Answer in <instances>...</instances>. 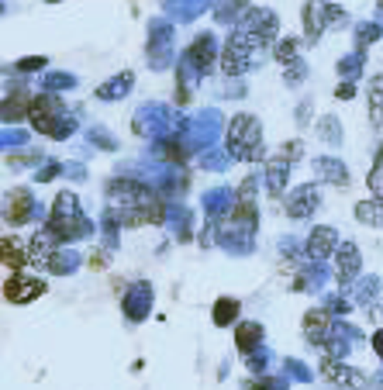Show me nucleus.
Segmentation results:
<instances>
[{
	"instance_id": "obj_1",
	"label": "nucleus",
	"mask_w": 383,
	"mask_h": 390,
	"mask_svg": "<svg viewBox=\"0 0 383 390\" xmlns=\"http://www.w3.org/2000/svg\"><path fill=\"white\" fill-rule=\"evenodd\" d=\"M228 152L235 159H262V128L253 115H238L231 117L228 124Z\"/></svg>"
},
{
	"instance_id": "obj_2",
	"label": "nucleus",
	"mask_w": 383,
	"mask_h": 390,
	"mask_svg": "<svg viewBox=\"0 0 383 390\" xmlns=\"http://www.w3.org/2000/svg\"><path fill=\"white\" fill-rule=\"evenodd\" d=\"M48 228L55 232L59 242H76L80 235H86V218L80 214V204L73 194H59L48 214Z\"/></svg>"
},
{
	"instance_id": "obj_3",
	"label": "nucleus",
	"mask_w": 383,
	"mask_h": 390,
	"mask_svg": "<svg viewBox=\"0 0 383 390\" xmlns=\"http://www.w3.org/2000/svg\"><path fill=\"white\" fill-rule=\"evenodd\" d=\"M28 117H32L35 131H42V135H66V131H69V124H62V104H59V97H52V93L32 97Z\"/></svg>"
},
{
	"instance_id": "obj_4",
	"label": "nucleus",
	"mask_w": 383,
	"mask_h": 390,
	"mask_svg": "<svg viewBox=\"0 0 383 390\" xmlns=\"http://www.w3.org/2000/svg\"><path fill=\"white\" fill-rule=\"evenodd\" d=\"M255 59V45L246 39V32L235 28V35L224 41V52H221V70L224 77H242Z\"/></svg>"
},
{
	"instance_id": "obj_5",
	"label": "nucleus",
	"mask_w": 383,
	"mask_h": 390,
	"mask_svg": "<svg viewBox=\"0 0 383 390\" xmlns=\"http://www.w3.org/2000/svg\"><path fill=\"white\" fill-rule=\"evenodd\" d=\"M59 238L55 232L45 225L42 232H35V238L28 242V266H39V270H62V259H59Z\"/></svg>"
},
{
	"instance_id": "obj_6",
	"label": "nucleus",
	"mask_w": 383,
	"mask_h": 390,
	"mask_svg": "<svg viewBox=\"0 0 383 390\" xmlns=\"http://www.w3.org/2000/svg\"><path fill=\"white\" fill-rule=\"evenodd\" d=\"M335 21H345V14L339 7H325L321 0H307V7H304V39L318 41L325 25H335Z\"/></svg>"
},
{
	"instance_id": "obj_7",
	"label": "nucleus",
	"mask_w": 383,
	"mask_h": 390,
	"mask_svg": "<svg viewBox=\"0 0 383 390\" xmlns=\"http://www.w3.org/2000/svg\"><path fill=\"white\" fill-rule=\"evenodd\" d=\"M238 32H246V39L255 45V52H262L266 45H273V39H276V14L253 11V14L238 25Z\"/></svg>"
},
{
	"instance_id": "obj_8",
	"label": "nucleus",
	"mask_w": 383,
	"mask_h": 390,
	"mask_svg": "<svg viewBox=\"0 0 383 390\" xmlns=\"http://www.w3.org/2000/svg\"><path fill=\"white\" fill-rule=\"evenodd\" d=\"M321 377H325L332 387H342V390H366V377H363L359 370H349V366H342L335 356L321 359Z\"/></svg>"
},
{
	"instance_id": "obj_9",
	"label": "nucleus",
	"mask_w": 383,
	"mask_h": 390,
	"mask_svg": "<svg viewBox=\"0 0 383 390\" xmlns=\"http://www.w3.org/2000/svg\"><path fill=\"white\" fill-rule=\"evenodd\" d=\"M42 290H45V283L39 276H25V273H11L7 283H4L7 304H28V301H35Z\"/></svg>"
},
{
	"instance_id": "obj_10",
	"label": "nucleus",
	"mask_w": 383,
	"mask_h": 390,
	"mask_svg": "<svg viewBox=\"0 0 383 390\" xmlns=\"http://www.w3.org/2000/svg\"><path fill=\"white\" fill-rule=\"evenodd\" d=\"M304 339L318 342V346H325L332 339V314L325 308H314V311L304 314Z\"/></svg>"
},
{
	"instance_id": "obj_11",
	"label": "nucleus",
	"mask_w": 383,
	"mask_h": 390,
	"mask_svg": "<svg viewBox=\"0 0 383 390\" xmlns=\"http://www.w3.org/2000/svg\"><path fill=\"white\" fill-rule=\"evenodd\" d=\"M359 266H363L359 249H356L352 242H342L339 249H335V273H339V283H352V280L359 276Z\"/></svg>"
},
{
	"instance_id": "obj_12",
	"label": "nucleus",
	"mask_w": 383,
	"mask_h": 390,
	"mask_svg": "<svg viewBox=\"0 0 383 390\" xmlns=\"http://www.w3.org/2000/svg\"><path fill=\"white\" fill-rule=\"evenodd\" d=\"M314 207H318V187H297L294 194L287 197V214L290 218H307V214H314Z\"/></svg>"
},
{
	"instance_id": "obj_13",
	"label": "nucleus",
	"mask_w": 383,
	"mask_h": 390,
	"mask_svg": "<svg viewBox=\"0 0 383 390\" xmlns=\"http://www.w3.org/2000/svg\"><path fill=\"white\" fill-rule=\"evenodd\" d=\"M335 249H339L335 228H314V232L307 235V256H311V259H325V256H332Z\"/></svg>"
},
{
	"instance_id": "obj_14",
	"label": "nucleus",
	"mask_w": 383,
	"mask_h": 390,
	"mask_svg": "<svg viewBox=\"0 0 383 390\" xmlns=\"http://www.w3.org/2000/svg\"><path fill=\"white\" fill-rule=\"evenodd\" d=\"M28 214H32V197H28V190H11V194H7V207H4L7 225H25Z\"/></svg>"
},
{
	"instance_id": "obj_15",
	"label": "nucleus",
	"mask_w": 383,
	"mask_h": 390,
	"mask_svg": "<svg viewBox=\"0 0 383 390\" xmlns=\"http://www.w3.org/2000/svg\"><path fill=\"white\" fill-rule=\"evenodd\" d=\"M28 266V249L18 238H4V270L7 273H21Z\"/></svg>"
},
{
	"instance_id": "obj_16",
	"label": "nucleus",
	"mask_w": 383,
	"mask_h": 390,
	"mask_svg": "<svg viewBox=\"0 0 383 390\" xmlns=\"http://www.w3.org/2000/svg\"><path fill=\"white\" fill-rule=\"evenodd\" d=\"M187 59L197 66V70H211V63H214V41H211V35H204V39H197L194 45H190V52H187Z\"/></svg>"
},
{
	"instance_id": "obj_17",
	"label": "nucleus",
	"mask_w": 383,
	"mask_h": 390,
	"mask_svg": "<svg viewBox=\"0 0 383 390\" xmlns=\"http://www.w3.org/2000/svg\"><path fill=\"white\" fill-rule=\"evenodd\" d=\"M287 173H290V162H287L283 156L269 159V162H266V183H269V194H283Z\"/></svg>"
},
{
	"instance_id": "obj_18",
	"label": "nucleus",
	"mask_w": 383,
	"mask_h": 390,
	"mask_svg": "<svg viewBox=\"0 0 383 390\" xmlns=\"http://www.w3.org/2000/svg\"><path fill=\"white\" fill-rule=\"evenodd\" d=\"M370 121H373V128L383 124V73L370 79Z\"/></svg>"
},
{
	"instance_id": "obj_19",
	"label": "nucleus",
	"mask_w": 383,
	"mask_h": 390,
	"mask_svg": "<svg viewBox=\"0 0 383 390\" xmlns=\"http://www.w3.org/2000/svg\"><path fill=\"white\" fill-rule=\"evenodd\" d=\"M259 339H262V328H259L255 321H242L238 332H235V346L242 352H253L255 346H259Z\"/></svg>"
},
{
	"instance_id": "obj_20",
	"label": "nucleus",
	"mask_w": 383,
	"mask_h": 390,
	"mask_svg": "<svg viewBox=\"0 0 383 390\" xmlns=\"http://www.w3.org/2000/svg\"><path fill=\"white\" fill-rule=\"evenodd\" d=\"M356 218H359L363 225H383V197L356 204Z\"/></svg>"
},
{
	"instance_id": "obj_21",
	"label": "nucleus",
	"mask_w": 383,
	"mask_h": 390,
	"mask_svg": "<svg viewBox=\"0 0 383 390\" xmlns=\"http://www.w3.org/2000/svg\"><path fill=\"white\" fill-rule=\"evenodd\" d=\"M28 108H32V97H28V93H14V97H7V100H4V121H18V117H25Z\"/></svg>"
},
{
	"instance_id": "obj_22",
	"label": "nucleus",
	"mask_w": 383,
	"mask_h": 390,
	"mask_svg": "<svg viewBox=\"0 0 383 390\" xmlns=\"http://www.w3.org/2000/svg\"><path fill=\"white\" fill-rule=\"evenodd\" d=\"M235 314H238V301L221 297V301L214 304V325H217V328H224V325H231V321H235Z\"/></svg>"
},
{
	"instance_id": "obj_23",
	"label": "nucleus",
	"mask_w": 383,
	"mask_h": 390,
	"mask_svg": "<svg viewBox=\"0 0 383 390\" xmlns=\"http://www.w3.org/2000/svg\"><path fill=\"white\" fill-rule=\"evenodd\" d=\"M276 63H283V66H294L297 63V41L287 39L276 45Z\"/></svg>"
},
{
	"instance_id": "obj_24",
	"label": "nucleus",
	"mask_w": 383,
	"mask_h": 390,
	"mask_svg": "<svg viewBox=\"0 0 383 390\" xmlns=\"http://www.w3.org/2000/svg\"><path fill=\"white\" fill-rule=\"evenodd\" d=\"M370 187L380 194L383 190V149H380V156H377V166H373V173H370Z\"/></svg>"
},
{
	"instance_id": "obj_25",
	"label": "nucleus",
	"mask_w": 383,
	"mask_h": 390,
	"mask_svg": "<svg viewBox=\"0 0 383 390\" xmlns=\"http://www.w3.org/2000/svg\"><path fill=\"white\" fill-rule=\"evenodd\" d=\"M280 156L287 159V162H290V159H297L300 156V142H290V145H283V149H280Z\"/></svg>"
},
{
	"instance_id": "obj_26",
	"label": "nucleus",
	"mask_w": 383,
	"mask_h": 390,
	"mask_svg": "<svg viewBox=\"0 0 383 390\" xmlns=\"http://www.w3.org/2000/svg\"><path fill=\"white\" fill-rule=\"evenodd\" d=\"M45 66V59L39 56V59H21V70H42Z\"/></svg>"
},
{
	"instance_id": "obj_27",
	"label": "nucleus",
	"mask_w": 383,
	"mask_h": 390,
	"mask_svg": "<svg viewBox=\"0 0 383 390\" xmlns=\"http://www.w3.org/2000/svg\"><path fill=\"white\" fill-rule=\"evenodd\" d=\"M373 349L380 352V359H383V332H377V335H373Z\"/></svg>"
},
{
	"instance_id": "obj_28",
	"label": "nucleus",
	"mask_w": 383,
	"mask_h": 390,
	"mask_svg": "<svg viewBox=\"0 0 383 390\" xmlns=\"http://www.w3.org/2000/svg\"><path fill=\"white\" fill-rule=\"evenodd\" d=\"M380 14H383V0H380Z\"/></svg>"
}]
</instances>
